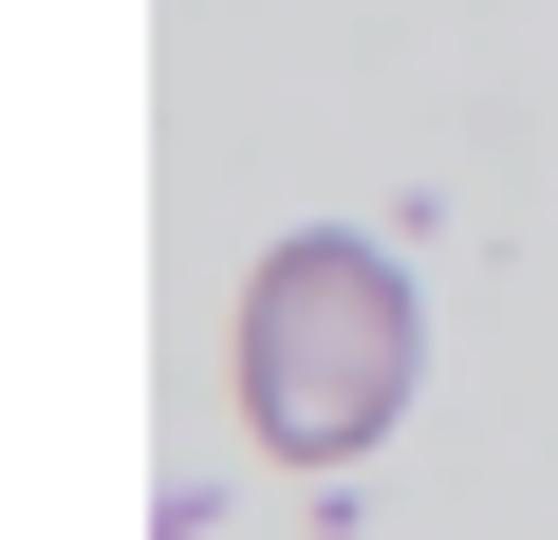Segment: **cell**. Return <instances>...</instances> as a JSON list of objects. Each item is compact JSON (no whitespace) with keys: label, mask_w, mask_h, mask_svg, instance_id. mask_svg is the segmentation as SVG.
Returning <instances> with one entry per match:
<instances>
[{"label":"cell","mask_w":558,"mask_h":540,"mask_svg":"<svg viewBox=\"0 0 558 540\" xmlns=\"http://www.w3.org/2000/svg\"><path fill=\"white\" fill-rule=\"evenodd\" d=\"M223 355H242V429H260V466H354V447H391V410H410V373H428V299H410L391 242L299 224V242H260Z\"/></svg>","instance_id":"cell-1"}]
</instances>
